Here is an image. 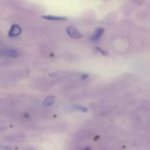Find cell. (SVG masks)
<instances>
[{"mask_svg":"<svg viewBox=\"0 0 150 150\" xmlns=\"http://www.w3.org/2000/svg\"><path fill=\"white\" fill-rule=\"evenodd\" d=\"M66 32L69 36L75 38V39H80V38H83V35L76 27L73 26H67L66 29Z\"/></svg>","mask_w":150,"mask_h":150,"instance_id":"cell-1","label":"cell"},{"mask_svg":"<svg viewBox=\"0 0 150 150\" xmlns=\"http://www.w3.org/2000/svg\"><path fill=\"white\" fill-rule=\"evenodd\" d=\"M1 56L6 57H10V58H17V57H20L21 53L19 51L14 49H6V50H1L0 52Z\"/></svg>","mask_w":150,"mask_h":150,"instance_id":"cell-2","label":"cell"},{"mask_svg":"<svg viewBox=\"0 0 150 150\" xmlns=\"http://www.w3.org/2000/svg\"><path fill=\"white\" fill-rule=\"evenodd\" d=\"M104 29L102 27H98L96 28V29H95V32H94V34L92 35V36L91 37L90 40L92 41H93V42H97V41H98L100 40V38L102 37V35H103L104 33Z\"/></svg>","mask_w":150,"mask_h":150,"instance_id":"cell-3","label":"cell"},{"mask_svg":"<svg viewBox=\"0 0 150 150\" xmlns=\"http://www.w3.org/2000/svg\"><path fill=\"white\" fill-rule=\"evenodd\" d=\"M21 28L18 25L13 24V26H11V28H10V31H9L8 35L10 37L13 38V37L18 36V35L21 33Z\"/></svg>","mask_w":150,"mask_h":150,"instance_id":"cell-4","label":"cell"},{"mask_svg":"<svg viewBox=\"0 0 150 150\" xmlns=\"http://www.w3.org/2000/svg\"><path fill=\"white\" fill-rule=\"evenodd\" d=\"M42 18L45 19V20H48V21H64L67 20V17H64V16H51V15L42 16Z\"/></svg>","mask_w":150,"mask_h":150,"instance_id":"cell-5","label":"cell"},{"mask_svg":"<svg viewBox=\"0 0 150 150\" xmlns=\"http://www.w3.org/2000/svg\"><path fill=\"white\" fill-rule=\"evenodd\" d=\"M56 101V98L54 96H48L44 100L43 105L45 106H51L53 104H54Z\"/></svg>","mask_w":150,"mask_h":150,"instance_id":"cell-6","label":"cell"},{"mask_svg":"<svg viewBox=\"0 0 150 150\" xmlns=\"http://www.w3.org/2000/svg\"><path fill=\"white\" fill-rule=\"evenodd\" d=\"M74 108H75V110L81 111V112H87V111H88L87 108H85V107H83V106H81V105H75Z\"/></svg>","mask_w":150,"mask_h":150,"instance_id":"cell-7","label":"cell"},{"mask_svg":"<svg viewBox=\"0 0 150 150\" xmlns=\"http://www.w3.org/2000/svg\"><path fill=\"white\" fill-rule=\"evenodd\" d=\"M0 150H12V148L9 146H1Z\"/></svg>","mask_w":150,"mask_h":150,"instance_id":"cell-8","label":"cell"},{"mask_svg":"<svg viewBox=\"0 0 150 150\" xmlns=\"http://www.w3.org/2000/svg\"><path fill=\"white\" fill-rule=\"evenodd\" d=\"M97 50H98V51H100V53H101V54H103V55H104V56H105V55H108V54H107V53H106V51H103V50L101 49V48H97Z\"/></svg>","mask_w":150,"mask_h":150,"instance_id":"cell-9","label":"cell"},{"mask_svg":"<svg viewBox=\"0 0 150 150\" xmlns=\"http://www.w3.org/2000/svg\"><path fill=\"white\" fill-rule=\"evenodd\" d=\"M82 150H91V149L89 147H85V148H83Z\"/></svg>","mask_w":150,"mask_h":150,"instance_id":"cell-10","label":"cell"}]
</instances>
